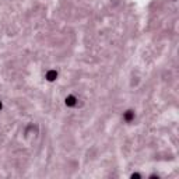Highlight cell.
<instances>
[{
	"mask_svg": "<svg viewBox=\"0 0 179 179\" xmlns=\"http://www.w3.org/2000/svg\"><path fill=\"white\" fill-rule=\"evenodd\" d=\"M134 116H136V114H134V111H132V109H128L126 112H123V120H125V122H128V123L133 122Z\"/></svg>",
	"mask_w": 179,
	"mask_h": 179,
	"instance_id": "1",
	"label": "cell"
},
{
	"mask_svg": "<svg viewBox=\"0 0 179 179\" xmlns=\"http://www.w3.org/2000/svg\"><path fill=\"white\" fill-rule=\"evenodd\" d=\"M132 178H140V175L138 174H132Z\"/></svg>",
	"mask_w": 179,
	"mask_h": 179,
	"instance_id": "4",
	"label": "cell"
},
{
	"mask_svg": "<svg viewBox=\"0 0 179 179\" xmlns=\"http://www.w3.org/2000/svg\"><path fill=\"white\" fill-rule=\"evenodd\" d=\"M65 104L67 106H70V108H73V106L77 105V98L74 97V95H67L66 99H65Z\"/></svg>",
	"mask_w": 179,
	"mask_h": 179,
	"instance_id": "2",
	"label": "cell"
},
{
	"mask_svg": "<svg viewBox=\"0 0 179 179\" xmlns=\"http://www.w3.org/2000/svg\"><path fill=\"white\" fill-rule=\"evenodd\" d=\"M46 80H48L49 83H53L57 80V71L56 70H49L48 73H46Z\"/></svg>",
	"mask_w": 179,
	"mask_h": 179,
	"instance_id": "3",
	"label": "cell"
},
{
	"mask_svg": "<svg viewBox=\"0 0 179 179\" xmlns=\"http://www.w3.org/2000/svg\"><path fill=\"white\" fill-rule=\"evenodd\" d=\"M2 109H3V102L0 101V111H2Z\"/></svg>",
	"mask_w": 179,
	"mask_h": 179,
	"instance_id": "5",
	"label": "cell"
}]
</instances>
